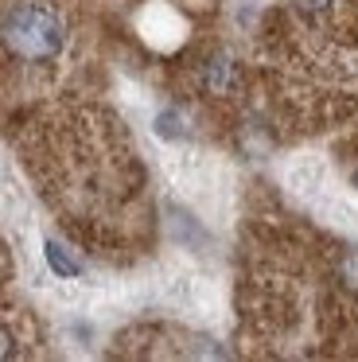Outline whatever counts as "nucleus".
Wrapping results in <instances>:
<instances>
[{
    "label": "nucleus",
    "mask_w": 358,
    "mask_h": 362,
    "mask_svg": "<svg viewBox=\"0 0 358 362\" xmlns=\"http://www.w3.org/2000/svg\"><path fill=\"white\" fill-rule=\"evenodd\" d=\"M12 351H16V346H12V335L0 327V358H12Z\"/></svg>",
    "instance_id": "5"
},
{
    "label": "nucleus",
    "mask_w": 358,
    "mask_h": 362,
    "mask_svg": "<svg viewBox=\"0 0 358 362\" xmlns=\"http://www.w3.org/2000/svg\"><path fill=\"white\" fill-rule=\"evenodd\" d=\"M0 47L20 63H51L67 47V24L51 0H12L0 12Z\"/></svg>",
    "instance_id": "1"
},
{
    "label": "nucleus",
    "mask_w": 358,
    "mask_h": 362,
    "mask_svg": "<svg viewBox=\"0 0 358 362\" xmlns=\"http://www.w3.org/2000/svg\"><path fill=\"white\" fill-rule=\"evenodd\" d=\"M296 4H300V8H308V12H319V8H327L331 0H296Z\"/></svg>",
    "instance_id": "6"
},
{
    "label": "nucleus",
    "mask_w": 358,
    "mask_h": 362,
    "mask_svg": "<svg viewBox=\"0 0 358 362\" xmlns=\"http://www.w3.org/2000/svg\"><path fill=\"white\" fill-rule=\"evenodd\" d=\"M339 276L350 284V288H358V250L342 253V261H339Z\"/></svg>",
    "instance_id": "4"
},
{
    "label": "nucleus",
    "mask_w": 358,
    "mask_h": 362,
    "mask_svg": "<svg viewBox=\"0 0 358 362\" xmlns=\"http://www.w3.org/2000/svg\"><path fill=\"white\" fill-rule=\"evenodd\" d=\"M43 253H47V261H51V269H54L59 276H78V273H82V265H78V261L70 257V253L62 250L59 242H47Z\"/></svg>",
    "instance_id": "3"
},
{
    "label": "nucleus",
    "mask_w": 358,
    "mask_h": 362,
    "mask_svg": "<svg viewBox=\"0 0 358 362\" xmlns=\"http://www.w3.org/2000/svg\"><path fill=\"white\" fill-rule=\"evenodd\" d=\"M233 82V66L226 63V59H210L207 63V74H202V86L210 90V94H226Z\"/></svg>",
    "instance_id": "2"
},
{
    "label": "nucleus",
    "mask_w": 358,
    "mask_h": 362,
    "mask_svg": "<svg viewBox=\"0 0 358 362\" xmlns=\"http://www.w3.org/2000/svg\"><path fill=\"white\" fill-rule=\"evenodd\" d=\"M354 183H358V172H354Z\"/></svg>",
    "instance_id": "7"
}]
</instances>
